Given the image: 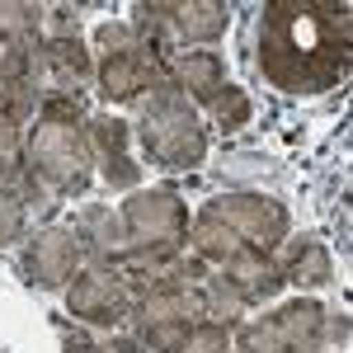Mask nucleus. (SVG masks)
Returning a JSON list of instances; mask_svg holds the SVG:
<instances>
[{
    "instance_id": "nucleus-1",
    "label": "nucleus",
    "mask_w": 353,
    "mask_h": 353,
    "mask_svg": "<svg viewBox=\"0 0 353 353\" xmlns=\"http://www.w3.org/2000/svg\"><path fill=\"white\" fill-rule=\"evenodd\" d=\"M259 76L283 94H325L349 81L353 19L334 0H269L254 43Z\"/></svg>"
},
{
    "instance_id": "nucleus-2",
    "label": "nucleus",
    "mask_w": 353,
    "mask_h": 353,
    "mask_svg": "<svg viewBox=\"0 0 353 353\" xmlns=\"http://www.w3.org/2000/svg\"><path fill=\"white\" fill-rule=\"evenodd\" d=\"M90 118L76 99H43L38 118L24 137V165L43 198H81L94 179V151H90Z\"/></svg>"
},
{
    "instance_id": "nucleus-3",
    "label": "nucleus",
    "mask_w": 353,
    "mask_h": 353,
    "mask_svg": "<svg viewBox=\"0 0 353 353\" xmlns=\"http://www.w3.org/2000/svg\"><path fill=\"white\" fill-rule=\"evenodd\" d=\"M137 137H141V151L161 170H198L208 156V132H203V118L184 99V90L161 76L141 99H137Z\"/></svg>"
},
{
    "instance_id": "nucleus-4",
    "label": "nucleus",
    "mask_w": 353,
    "mask_h": 353,
    "mask_svg": "<svg viewBox=\"0 0 353 353\" xmlns=\"http://www.w3.org/2000/svg\"><path fill=\"white\" fill-rule=\"evenodd\" d=\"M28 76L38 85L43 99H76L81 104L85 90H94V57L85 52L81 33H43V43L33 48L28 61Z\"/></svg>"
},
{
    "instance_id": "nucleus-5",
    "label": "nucleus",
    "mask_w": 353,
    "mask_h": 353,
    "mask_svg": "<svg viewBox=\"0 0 353 353\" xmlns=\"http://www.w3.org/2000/svg\"><path fill=\"white\" fill-rule=\"evenodd\" d=\"M118 221H123L128 250H141V245H184V236H189V203L174 189H141L118 208Z\"/></svg>"
},
{
    "instance_id": "nucleus-6",
    "label": "nucleus",
    "mask_w": 353,
    "mask_h": 353,
    "mask_svg": "<svg viewBox=\"0 0 353 353\" xmlns=\"http://www.w3.org/2000/svg\"><path fill=\"white\" fill-rule=\"evenodd\" d=\"M203 212H212L217 221H226L250 250H264V254H273L278 245L288 241V226H292V221H288V208H283L278 198L250 193V189L221 193V198H212Z\"/></svg>"
},
{
    "instance_id": "nucleus-7",
    "label": "nucleus",
    "mask_w": 353,
    "mask_h": 353,
    "mask_svg": "<svg viewBox=\"0 0 353 353\" xmlns=\"http://www.w3.org/2000/svg\"><path fill=\"white\" fill-rule=\"evenodd\" d=\"M128 306H132V288L123 283L118 269H94L85 264L71 283H66V311L81 321V325H123L128 321Z\"/></svg>"
},
{
    "instance_id": "nucleus-8",
    "label": "nucleus",
    "mask_w": 353,
    "mask_h": 353,
    "mask_svg": "<svg viewBox=\"0 0 353 353\" xmlns=\"http://www.w3.org/2000/svg\"><path fill=\"white\" fill-rule=\"evenodd\" d=\"M161 76H165V61L151 48H141V43L99 52V61H94V90L109 104H137Z\"/></svg>"
},
{
    "instance_id": "nucleus-9",
    "label": "nucleus",
    "mask_w": 353,
    "mask_h": 353,
    "mask_svg": "<svg viewBox=\"0 0 353 353\" xmlns=\"http://www.w3.org/2000/svg\"><path fill=\"white\" fill-rule=\"evenodd\" d=\"M85 254H81V236L71 226H43L38 236H28L24 250V278L33 288H66L81 273Z\"/></svg>"
},
{
    "instance_id": "nucleus-10",
    "label": "nucleus",
    "mask_w": 353,
    "mask_h": 353,
    "mask_svg": "<svg viewBox=\"0 0 353 353\" xmlns=\"http://www.w3.org/2000/svg\"><path fill=\"white\" fill-rule=\"evenodd\" d=\"M43 5L28 0H0V81L10 76H28L33 48L43 43Z\"/></svg>"
},
{
    "instance_id": "nucleus-11",
    "label": "nucleus",
    "mask_w": 353,
    "mask_h": 353,
    "mask_svg": "<svg viewBox=\"0 0 353 353\" xmlns=\"http://www.w3.org/2000/svg\"><path fill=\"white\" fill-rule=\"evenodd\" d=\"M85 128H90V151H94V165H99L104 184L109 189H137L141 165L132 161V146H128L132 141V123H123L113 113H99Z\"/></svg>"
},
{
    "instance_id": "nucleus-12",
    "label": "nucleus",
    "mask_w": 353,
    "mask_h": 353,
    "mask_svg": "<svg viewBox=\"0 0 353 353\" xmlns=\"http://www.w3.org/2000/svg\"><path fill=\"white\" fill-rule=\"evenodd\" d=\"M165 76L184 90L189 104H212L226 90V61L217 52H170Z\"/></svg>"
},
{
    "instance_id": "nucleus-13",
    "label": "nucleus",
    "mask_w": 353,
    "mask_h": 353,
    "mask_svg": "<svg viewBox=\"0 0 353 353\" xmlns=\"http://www.w3.org/2000/svg\"><path fill=\"white\" fill-rule=\"evenodd\" d=\"M43 203V189L33 184L28 165H5L0 161V250L14 245L24 236V221H28V208Z\"/></svg>"
},
{
    "instance_id": "nucleus-14",
    "label": "nucleus",
    "mask_w": 353,
    "mask_h": 353,
    "mask_svg": "<svg viewBox=\"0 0 353 353\" xmlns=\"http://www.w3.org/2000/svg\"><path fill=\"white\" fill-rule=\"evenodd\" d=\"M71 231L81 236V254H85V264H94V269H113V259L128 250L123 221H118L113 208H85Z\"/></svg>"
},
{
    "instance_id": "nucleus-15",
    "label": "nucleus",
    "mask_w": 353,
    "mask_h": 353,
    "mask_svg": "<svg viewBox=\"0 0 353 353\" xmlns=\"http://www.w3.org/2000/svg\"><path fill=\"white\" fill-rule=\"evenodd\" d=\"M231 24V10L221 0H170V38L174 43H217Z\"/></svg>"
},
{
    "instance_id": "nucleus-16",
    "label": "nucleus",
    "mask_w": 353,
    "mask_h": 353,
    "mask_svg": "<svg viewBox=\"0 0 353 353\" xmlns=\"http://www.w3.org/2000/svg\"><path fill=\"white\" fill-rule=\"evenodd\" d=\"M278 273H283V283H292V288H325L330 278H334V259H330V250L321 236H297V241H288V250L273 259Z\"/></svg>"
},
{
    "instance_id": "nucleus-17",
    "label": "nucleus",
    "mask_w": 353,
    "mask_h": 353,
    "mask_svg": "<svg viewBox=\"0 0 353 353\" xmlns=\"http://www.w3.org/2000/svg\"><path fill=\"white\" fill-rule=\"evenodd\" d=\"M221 273L241 288V297L254 306V301H273L288 283H283V273H278V264H273V254H264V250H250L245 245L236 259H226L221 264Z\"/></svg>"
},
{
    "instance_id": "nucleus-18",
    "label": "nucleus",
    "mask_w": 353,
    "mask_h": 353,
    "mask_svg": "<svg viewBox=\"0 0 353 353\" xmlns=\"http://www.w3.org/2000/svg\"><path fill=\"white\" fill-rule=\"evenodd\" d=\"M273 325L283 334V349H297V353H316L321 349V301H288L273 311Z\"/></svg>"
},
{
    "instance_id": "nucleus-19",
    "label": "nucleus",
    "mask_w": 353,
    "mask_h": 353,
    "mask_svg": "<svg viewBox=\"0 0 353 353\" xmlns=\"http://www.w3.org/2000/svg\"><path fill=\"white\" fill-rule=\"evenodd\" d=\"M245 306L250 301L241 297V288L226 278V273H208L203 283H198V316L203 321H212V325L221 330H236L245 316Z\"/></svg>"
},
{
    "instance_id": "nucleus-20",
    "label": "nucleus",
    "mask_w": 353,
    "mask_h": 353,
    "mask_svg": "<svg viewBox=\"0 0 353 353\" xmlns=\"http://www.w3.org/2000/svg\"><path fill=\"white\" fill-rule=\"evenodd\" d=\"M184 241H189V254H198L203 264H226V259H236V254L245 250L241 236H236L226 221H217L212 212H198Z\"/></svg>"
},
{
    "instance_id": "nucleus-21",
    "label": "nucleus",
    "mask_w": 353,
    "mask_h": 353,
    "mask_svg": "<svg viewBox=\"0 0 353 353\" xmlns=\"http://www.w3.org/2000/svg\"><path fill=\"white\" fill-rule=\"evenodd\" d=\"M231 334H236V353H288L283 349V334H278V325H273V316L241 321Z\"/></svg>"
},
{
    "instance_id": "nucleus-22",
    "label": "nucleus",
    "mask_w": 353,
    "mask_h": 353,
    "mask_svg": "<svg viewBox=\"0 0 353 353\" xmlns=\"http://www.w3.org/2000/svg\"><path fill=\"white\" fill-rule=\"evenodd\" d=\"M208 109H212V118H217L221 128H245V123H250V113H254V104H250V94H245V90L226 85Z\"/></svg>"
},
{
    "instance_id": "nucleus-23",
    "label": "nucleus",
    "mask_w": 353,
    "mask_h": 353,
    "mask_svg": "<svg viewBox=\"0 0 353 353\" xmlns=\"http://www.w3.org/2000/svg\"><path fill=\"white\" fill-rule=\"evenodd\" d=\"M179 353H231V330L212 325V321H198L189 330V339L179 344Z\"/></svg>"
},
{
    "instance_id": "nucleus-24",
    "label": "nucleus",
    "mask_w": 353,
    "mask_h": 353,
    "mask_svg": "<svg viewBox=\"0 0 353 353\" xmlns=\"http://www.w3.org/2000/svg\"><path fill=\"white\" fill-rule=\"evenodd\" d=\"M321 349H330V353L349 349V311H339V306H321Z\"/></svg>"
},
{
    "instance_id": "nucleus-25",
    "label": "nucleus",
    "mask_w": 353,
    "mask_h": 353,
    "mask_svg": "<svg viewBox=\"0 0 353 353\" xmlns=\"http://www.w3.org/2000/svg\"><path fill=\"white\" fill-rule=\"evenodd\" d=\"M137 33L132 24H118V19H109V24L94 28V52H113V48H132Z\"/></svg>"
},
{
    "instance_id": "nucleus-26",
    "label": "nucleus",
    "mask_w": 353,
    "mask_h": 353,
    "mask_svg": "<svg viewBox=\"0 0 353 353\" xmlns=\"http://www.w3.org/2000/svg\"><path fill=\"white\" fill-rule=\"evenodd\" d=\"M57 339H61V353H94V339H90L81 325H66V321H57Z\"/></svg>"
},
{
    "instance_id": "nucleus-27",
    "label": "nucleus",
    "mask_w": 353,
    "mask_h": 353,
    "mask_svg": "<svg viewBox=\"0 0 353 353\" xmlns=\"http://www.w3.org/2000/svg\"><path fill=\"white\" fill-rule=\"evenodd\" d=\"M94 353H146L132 334H109V339H94Z\"/></svg>"
},
{
    "instance_id": "nucleus-28",
    "label": "nucleus",
    "mask_w": 353,
    "mask_h": 353,
    "mask_svg": "<svg viewBox=\"0 0 353 353\" xmlns=\"http://www.w3.org/2000/svg\"><path fill=\"white\" fill-rule=\"evenodd\" d=\"M316 353H330V349H316Z\"/></svg>"
},
{
    "instance_id": "nucleus-29",
    "label": "nucleus",
    "mask_w": 353,
    "mask_h": 353,
    "mask_svg": "<svg viewBox=\"0 0 353 353\" xmlns=\"http://www.w3.org/2000/svg\"><path fill=\"white\" fill-rule=\"evenodd\" d=\"M288 353H297V349H288Z\"/></svg>"
},
{
    "instance_id": "nucleus-30",
    "label": "nucleus",
    "mask_w": 353,
    "mask_h": 353,
    "mask_svg": "<svg viewBox=\"0 0 353 353\" xmlns=\"http://www.w3.org/2000/svg\"><path fill=\"white\" fill-rule=\"evenodd\" d=\"M231 353H236V349H231Z\"/></svg>"
}]
</instances>
